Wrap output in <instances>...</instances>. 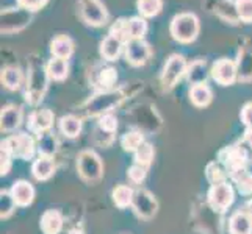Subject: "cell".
<instances>
[{"label":"cell","mask_w":252,"mask_h":234,"mask_svg":"<svg viewBox=\"0 0 252 234\" xmlns=\"http://www.w3.org/2000/svg\"><path fill=\"white\" fill-rule=\"evenodd\" d=\"M199 21L194 14L182 13L176 16L171 22V34L179 42H191L197 38Z\"/></svg>","instance_id":"1"},{"label":"cell","mask_w":252,"mask_h":234,"mask_svg":"<svg viewBox=\"0 0 252 234\" xmlns=\"http://www.w3.org/2000/svg\"><path fill=\"white\" fill-rule=\"evenodd\" d=\"M124 100L123 91H105L100 92L85 105L86 116H97V114H108V111L118 106Z\"/></svg>","instance_id":"2"},{"label":"cell","mask_w":252,"mask_h":234,"mask_svg":"<svg viewBox=\"0 0 252 234\" xmlns=\"http://www.w3.org/2000/svg\"><path fill=\"white\" fill-rule=\"evenodd\" d=\"M77 169H79L80 177L85 181H90V183L100 180L103 173V166L99 155L93 150H85L79 155V158H77Z\"/></svg>","instance_id":"3"},{"label":"cell","mask_w":252,"mask_h":234,"mask_svg":"<svg viewBox=\"0 0 252 234\" xmlns=\"http://www.w3.org/2000/svg\"><path fill=\"white\" fill-rule=\"evenodd\" d=\"M2 147L11 153L13 158L32 159L34 155V141L27 133H19V134L10 136L8 139H5L2 142Z\"/></svg>","instance_id":"4"},{"label":"cell","mask_w":252,"mask_h":234,"mask_svg":"<svg viewBox=\"0 0 252 234\" xmlns=\"http://www.w3.org/2000/svg\"><path fill=\"white\" fill-rule=\"evenodd\" d=\"M47 71H44V67L41 64L32 66V72L27 80V100L33 105L41 102L42 95H44L47 88Z\"/></svg>","instance_id":"5"},{"label":"cell","mask_w":252,"mask_h":234,"mask_svg":"<svg viewBox=\"0 0 252 234\" xmlns=\"http://www.w3.org/2000/svg\"><path fill=\"white\" fill-rule=\"evenodd\" d=\"M32 21V11L25 8H14V10L2 11V33L19 31L27 27Z\"/></svg>","instance_id":"6"},{"label":"cell","mask_w":252,"mask_h":234,"mask_svg":"<svg viewBox=\"0 0 252 234\" xmlns=\"http://www.w3.org/2000/svg\"><path fill=\"white\" fill-rule=\"evenodd\" d=\"M132 206H133V211L138 217H141L144 220L152 219L158 211V203L155 200V197L149 192V190H144V189H140L135 192Z\"/></svg>","instance_id":"7"},{"label":"cell","mask_w":252,"mask_h":234,"mask_svg":"<svg viewBox=\"0 0 252 234\" xmlns=\"http://www.w3.org/2000/svg\"><path fill=\"white\" fill-rule=\"evenodd\" d=\"M233 189L227 183H220V184H213L208 190V203L213 208L215 211L222 212L233 203Z\"/></svg>","instance_id":"8"},{"label":"cell","mask_w":252,"mask_h":234,"mask_svg":"<svg viewBox=\"0 0 252 234\" xmlns=\"http://www.w3.org/2000/svg\"><path fill=\"white\" fill-rule=\"evenodd\" d=\"M187 72L185 59L179 55H172L169 61L164 66V71L161 74V84L164 89H171L177 84V81Z\"/></svg>","instance_id":"9"},{"label":"cell","mask_w":252,"mask_h":234,"mask_svg":"<svg viewBox=\"0 0 252 234\" xmlns=\"http://www.w3.org/2000/svg\"><path fill=\"white\" fill-rule=\"evenodd\" d=\"M82 17L86 24L99 27L107 22V10L99 0H83L82 2Z\"/></svg>","instance_id":"10"},{"label":"cell","mask_w":252,"mask_h":234,"mask_svg":"<svg viewBox=\"0 0 252 234\" xmlns=\"http://www.w3.org/2000/svg\"><path fill=\"white\" fill-rule=\"evenodd\" d=\"M238 75V71H237V64L230 61V59H220V61H216L215 66L212 67V77L216 83H220L222 86H229L235 81V78Z\"/></svg>","instance_id":"11"},{"label":"cell","mask_w":252,"mask_h":234,"mask_svg":"<svg viewBox=\"0 0 252 234\" xmlns=\"http://www.w3.org/2000/svg\"><path fill=\"white\" fill-rule=\"evenodd\" d=\"M151 56V49L143 39H132L126 44V58L132 66H144Z\"/></svg>","instance_id":"12"},{"label":"cell","mask_w":252,"mask_h":234,"mask_svg":"<svg viewBox=\"0 0 252 234\" xmlns=\"http://www.w3.org/2000/svg\"><path fill=\"white\" fill-rule=\"evenodd\" d=\"M52 125H54V112L50 109H36L29 119L30 130L38 134L49 131Z\"/></svg>","instance_id":"13"},{"label":"cell","mask_w":252,"mask_h":234,"mask_svg":"<svg viewBox=\"0 0 252 234\" xmlns=\"http://www.w3.org/2000/svg\"><path fill=\"white\" fill-rule=\"evenodd\" d=\"M10 192H11V197L14 198L17 206H29V205H32L33 198H34L33 186L29 183V181H24V180L16 181Z\"/></svg>","instance_id":"14"},{"label":"cell","mask_w":252,"mask_h":234,"mask_svg":"<svg viewBox=\"0 0 252 234\" xmlns=\"http://www.w3.org/2000/svg\"><path fill=\"white\" fill-rule=\"evenodd\" d=\"M32 173L38 181H46L55 173V162L49 155H39V158L33 162Z\"/></svg>","instance_id":"15"},{"label":"cell","mask_w":252,"mask_h":234,"mask_svg":"<svg viewBox=\"0 0 252 234\" xmlns=\"http://www.w3.org/2000/svg\"><path fill=\"white\" fill-rule=\"evenodd\" d=\"M22 122V109L19 106L8 105L2 109L0 114V124H2L3 131H13Z\"/></svg>","instance_id":"16"},{"label":"cell","mask_w":252,"mask_h":234,"mask_svg":"<svg viewBox=\"0 0 252 234\" xmlns=\"http://www.w3.org/2000/svg\"><path fill=\"white\" fill-rule=\"evenodd\" d=\"M63 228V215L57 209H49L41 215V230L44 234H58Z\"/></svg>","instance_id":"17"},{"label":"cell","mask_w":252,"mask_h":234,"mask_svg":"<svg viewBox=\"0 0 252 234\" xmlns=\"http://www.w3.org/2000/svg\"><path fill=\"white\" fill-rule=\"evenodd\" d=\"M230 234H252V217L248 212H235L229 223Z\"/></svg>","instance_id":"18"},{"label":"cell","mask_w":252,"mask_h":234,"mask_svg":"<svg viewBox=\"0 0 252 234\" xmlns=\"http://www.w3.org/2000/svg\"><path fill=\"white\" fill-rule=\"evenodd\" d=\"M50 52H52V55H54V58L67 59L74 52V44L71 38L64 36V34L54 38V41H52V44H50Z\"/></svg>","instance_id":"19"},{"label":"cell","mask_w":252,"mask_h":234,"mask_svg":"<svg viewBox=\"0 0 252 234\" xmlns=\"http://www.w3.org/2000/svg\"><path fill=\"white\" fill-rule=\"evenodd\" d=\"M121 50H123V41L113 36V34H108L100 44V55L105 59H108V61H115L121 55Z\"/></svg>","instance_id":"20"},{"label":"cell","mask_w":252,"mask_h":234,"mask_svg":"<svg viewBox=\"0 0 252 234\" xmlns=\"http://www.w3.org/2000/svg\"><path fill=\"white\" fill-rule=\"evenodd\" d=\"M212 91L210 88L204 83V84H196V86H191V91H189V99L191 102L194 103L196 106L199 108H204L207 106L208 103L212 102Z\"/></svg>","instance_id":"21"},{"label":"cell","mask_w":252,"mask_h":234,"mask_svg":"<svg viewBox=\"0 0 252 234\" xmlns=\"http://www.w3.org/2000/svg\"><path fill=\"white\" fill-rule=\"evenodd\" d=\"M113 202H115V205L118 208H121V209H124V208L127 206H132L133 203V197H135V190L130 187V186H118L113 189Z\"/></svg>","instance_id":"22"},{"label":"cell","mask_w":252,"mask_h":234,"mask_svg":"<svg viewBox=\"0 0 252 234\" xmlns=\"http://www.w3.org/2000/svg\"><path fill=\"white\" fill-rule=\"evenodd\" d=\"M147 30V24L143 17H132L126 21V33H127V42L132 39H143Z\"/></svg>","instance_id":"23"},{"label":"cell","mask_w":252,"mask_h":234,"mask_svg":"<svg viewBox=\"0 0 252 234\" xmlns=\"http://www.w3.org/2000/svg\"><path fill=\"white\" fill-rule=\"evenodd\" d=\"M60 130L66 137L74 139L82 131V120L75 116H64L60 119Z\"/></svg>","instance_id":"24"},{"label":"cell","mask_w":252,"mask_h":234,"mask_svg":"<svg viewBox=\"0 0 252 234\" xmlns=\"http://www.w3.org/2000/svg\"><path fill=\"white\" fill-rule=\"evenodd\" d=\"M67 63L66 59L62 58H52L49 64H47V74L52 80H57V81H62L67 77Z\"/></svg>","instance_id":"25"},{"label":"cell","mask_w":252,"mask_h":234,"mask_svg":"<svg viewBox=\"0 0 252 234\" xmlns=\"http://www.w3.org/2000/svg\"><path fill=\"white\" fill-rule=\"evenodd\" d=\"M2 83L6 89L16 91L21 88L22 84V74L17 67H6L2 72Z\"/></svg>","instance_id":"26"},{"label":"cell","mask_w":252,"mask_h":234,"mask_svg":"<svg viewBox=\"0 0 252 234\" xmlns=\"http://www.w3.org/2000/svg\"><path fill=\"white\" fill-rule=\"evenodd\" d=\"M237 71H238L240 81L252 80V52H243V53H240V61H238Z\"/></svg>","instance_id":"27"},{"label":"cell","mask_w":252,"mask_h":234,"mask_svg":"<svg viewBox=\"0 0 252 234\" xmlns=\"http://www.w3.org/2000/svg\"><path fill=\"white\" fill-rule=\"evenodd\" d=\"M188 80L189 83L196 86V84H204L207 80V67L205 61H194L188 67Z\"/></svg>","instance_id":"28"},{"label":"cell","mask_w":252,"mask_h":234,"mask_svg":"<svg viewBox=\"0 0 252 234\" xmlns=\"http://www.w3.org/2000/svg\"><path fill=\"white\" fill-rule=\"evenodd\" d=\"M144 139H143V134L138 133V131H130V133H126L123 136V139H121V145H123V149L126 152H136L140 147L143 145Z\"/></svg>","instance_id":"29"},{"label":"cell","mask_w":252,"mask_h":234,"mask_svg":"<svg viewBox=\"0 0 252 234\" xmlns=\"http://www.w3.org/2000/svg\"><path fill=\"white\" fill-rule=\"evenodd\" d=\"M161 0H138V11L144 17H154L161 11Z\"/></svg>","instance_id":"30"},{"label":"cell","mask_w":252,"mask_h":234,"mask_svg":"<svg viewBox=\"0 0 252 234\" xmlns=\"http://www.w3.org/2000/svg\"><path fill=\"white\" fill-rule=\"evenodd\" d=\"M16 206L17 205L14 202V198L11 197V192L2 190V192H0V215H2V219L10 217V215L14 212Z\"/></svg>","instance_id":"31"},{"label":"cell","mask_w":252,"mask_h":234,"mask_svg":"<svg viewBox=\"0 0 252 234\" xmlns=\"http://www.w3.org/2000/svg\"><path fill=\"white\" fill-rule=\"evenodd\" d=\"M154 159V147L149 142H143V145L135 152V162L141 164L144 167H149Z\"/></svg>","instance_id":"32"},{"label":"cell","mask_w":252,"mask_h":234,"mask_svg":"<svg viewBox=\"0 0 252 234\" xmlns=\"http://www.w3.org/2000/svg\"><path fill=\"white\" fill-rule=\"evenodd\" d=\"M207 178L212 183V186L213 184H220V183H225V181H224L225 172L218 162H212L210 166L207 167Z\"/></svg>","instance_id":"33"},{"label":"cell","mask_w":252,"mask_h":234,"mask_svg":"<svg viewBox=\"0 0 252 234\" xmlns=\"http://www.w3.org/2000/svg\"><path fill=\"white\" fill-rule=\"evenodd\" d=\"M235 6L240 21L252 22V0H237Z\"/></svg>","instance_id":"34"},{"label":"cell","mask_w":252,"mask_h":234,"mask_svg":"<svg viewBox=\"0 0 252 234\" xmlns=\"http://www.w3.org/2000/svg\"><path fill=\"white\" fill-rule=\"evenodd\" d=\"M116 78H118V75H116L115 69L103 67L97 75V83L102 86V88H110V86L116 81Z\"/></svg>","instance_id":"35"},{"label":"cell","mask_w":252,"mask_h":234,"mask_svg":"<svg viewBox=\"0 0 252 234\" xmlns=\"http://www.w3.org/2000/svg\"><path fill=\"white\" fill-rule=\"evenodd\" d=\"M99 128L105 133H115L118 128V119L113 114H103L99 120Z\"/></svg>","instance_id":"36"},{"label":"cell","mask_w":252,"mask_h":234,"mask_svg":"<svg viewBox=\"0 0 252 234\" xmlns=\"http://www.w3.org/2000/svg\"><path fill=\"white\" fill-rule=\"evenodd\" d=\"M146 173H147V167H144V166H141V164H133L132 167L128 169V172H127V175H128V178H130V181L132 183H141V181L146 178Z\"/></svg>","instance_id":"37"},{"label":"cell","mask_w":252,"mask_h":234,"mask_svg":"<svg viewBox=\"0 0 252 234\" xmlns=\"http://www.w3.org/2000/svg\"><path fill=\"white\" fill-rule=\"evenodd\" d=\"M39 142H41V153L42 155H52L57 150V142L52 136H47L46 133L39 134Z\"/></svg>","instance_id":"38"},{"label":"cell","mask_w":252,"mask_h":234,"mask_svg":"<svg viewBox=\"0 0 252 234\" xmlns=\"http://www.w3.org/2000/svg\"><path fill=\"white\" fill-rule=\"evenodd\" d=\"M11 153L5 150L2 147V152H0V173H2V177L6 175L8 172L11 169Z\"/></svg>","instance_id":"39"},{"label":"cell","mask_w":252,"mask_h":234,"mask_svg":"<svg viewBox=\"0 0 252 234\" xmlns=\"http://www.w3.org/2000/svg\"><path fill=\"white\" fill-rule=\"evenodd\" d=\"M17 2H19V5L25 8V10L34 11V10H38V8L44 6L47 0H17Z\"/></svg>","instance_id":"40"},{"label":"cell","mask_w":252,"mask_h":234,"mask_svg":"<svg viewBox=\"0 0 252 234\" xmlns=\"http://www.w3.org/2000/svg\"><path fill=\"white\" fill-rule=\"evenodd\" d=\"M241 120L248 128L252 127V103L245 105V108L241 109Z\"/></svg>","instance_id":"41"},{"label":"cell","mask_w":252,"mask_h":234,"mask_svg":"<svg viewBox=\"0 0 252 234\" xmlns=\"http://www.w3.org/2000/svg\"><path fill=\"white\" fill-rule=\"evenodd\" d=\"M246 141L252 145V127L246 130Z\"/></svg>","instance_id":"42"},{"label":"cell","mask_w":252,"mask_h":234,"mask_svg":"<svg viewBox=\"0 0 252 234\" xmlns=\"http://www.w3.org/2000/svg\"><path fill=\"white\" fill-rule=\"evenodd\" d=\"M246 208H248V214L252 217V200H249V202H248V206H246Z\"/></svg>","instance_id":"43"}]
</instances>
